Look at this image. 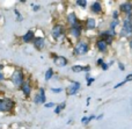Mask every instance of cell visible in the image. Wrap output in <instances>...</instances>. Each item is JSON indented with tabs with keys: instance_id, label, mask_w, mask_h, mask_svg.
<instances>
[{
	"instance_id": "cell-1",
	"label": "cell",
	"mask_w": 132,
	"mask_h": 129,
	"mask_svg": "<svg viewBox=\"0 0 132 129\" xmlns=\"http://www.w3.org/2000/svg\"><path fill=\"white\" fill-rule=\"evenodd\" d=\"M131 19H132L131 14H129L128 19L124 21L123 29H122V32H121V34L123 35V36H125V35H131L132 34V22H131Z\"/></svg>"
},
{
	"instance_id": "cell-2",
	"label": "cell",
	"mask_w": 132,
	"mask_h": 129,
	"mask_svg": "<svg viewBox=\"0 0 132 129\" xmlns=\"http://www.w3.org/2000/svg\"><path fill=\"white\" fill-rule=\"evenodd\" d=\"M12 81H13V84L16 86H20L23 84V73L20 71V70L14 71L13 76H12Z\"/></svg>"
},
{
	"instance_id": "cell-3",
	"label": "cell",
	"mask_w": 132,
	"mask_h": 129,
	"mask_svg": "<svg viewBox=\"0 0 132 129\" xmlns=\"http://www.w3.org/2000/svg\"><path fill=\"white\" fill-rule=\"evenodd\" d=\"M14 106V102L9 99H5V100H0V112H5V111H9L12 109Z\"/></svg>"
},
{
	"instance_id": "cell-4",
	"label": "cell",
	"mask_w": 132,
	"mask_h": 129,
	"mask_svg": "<svg viewBox=\"0 0 132 129\" xmlns=\"http://www.w3.org/2000/svg\"><path fill=\"white\" fill-rule=\"evenodd\" d=\"M87 51H88V44L85 43V42H79V43L77 44V47H75L74 49V54L75 55H79V54H86Z\"/></svg>"
},
{
	"instance_id": "cell-5",
	"label": "cell",
	"mask_w": 132,
	"mask_h": 129,
	"mask_svg": "<svg viewBox=\"0 0 132 129\" xmlns=\"http://www.w3.org/2000/svg\"><path fill=\"white\" fill-rule=\"evenodd\" d=\"M45 99H46L45 91H44V88H41V90H39V93L35 97V102H36V104H39V102H41V104H44V102H45Z\"/></svg>"
},
{
	"instance_id": "cell-6",
	"label": "cell",
	"mask_w": 132,
	"mask_h": 129,
	"mask_svg": "<svg viewBox=\"0 0 132 129\" xmlns=\"http://www.w3.org/2000/svg\"><path fill=\"white\" fill-rule=\"evenodd\" d=\"M80 88V83H78V81H72V85L68 87V91H67V93L70 95H72V94H75V93L78 92V90Z\"/></svg>"
},
{
	"instance_id": "cell-7",
	"label": "cell",
	"mask_w": 132,
	"mask_h": 129,
	"mask_svg": "<svg viewBox=\"0 0 132 129\" xmlns=\"http://www.w3.org/2000/svg\"><path fill=\"white\" fill-rule=\"evenodd\" d=\"M53 62H55V64L59 65V66H65V65L67 64V59H66L65 57H63V56H58V57H55Z\"/></svg>"
},
{
	"instance_id": "cell-8",
	"label": "cell",
	"mask_w": 132,
	"mask_h": 129,
	"mask_svg": "<svg viewBox=\"0 0 132 129\" xmlns=\"http://www.w3.org/2000/svg\"><path fill=\"white\" fill-rule=\"evenodd\" d=\"M67 21L70 22V25H71V26L77 25V23H78V19H77V16H75V14H74V13H70V14H68V16H67Z\"/></svg>"
},
{
	"instance_id": "cell-9",
	"label": "cell",
	"mask_w": 132,
	"mask_h": 129,
	"mask_svg": "<svg viewBox=\"0 0 132 129\" xmlns=\"http://www.w3.org/2000/svg\"><path fill=\"white\" fill-rule=\"evenodd\" d=\"M34 45L36 47L37 49H42L44 47V40L42 37H37V39L34 40Z\"/></svg>"
},
{
	"instance_id": "cell-10",
	"label": "cell",
	"mask_w": 132,
	"mask_h": 129,
	"mask_svg": "<svg viewBox=\"0 0 132 129\" xmlns=\"http://www.w3.org/2000/svg\"><path fill=\"white\" fill-rule=\"evenodd\" d=\"M52 35L55 39H58V37L62 35V27H60V26H55L52 29Z\"/></svg>"
},
{
	"instance_id": "cell-11",
	"label": "cell",
	"mask_w": 132,
	"mask_h": 129,
	"mask_svg": "<svg viewBox=\"0 0 132 129\" xmlns=\"http://www.w3.org/2000/svg\"><path fill=\"white\" fill-rule=\"evenodd\" d=\"M71 32H72V34H73V36H75V37H78V36H80V33H81V30H80V26L78 25H74V26H72V28H71Z\"/></svg>"
},
{
	"instance_id": "cell-12",
	"label": "cell",
	"mask_w": 132,
	"mask_h": 129,
	"mask_svg": "<svg viewBox=\"0 0 132 129\" xmlns=\"http://www.w3.org/2000/svg\"><path fill=\"white\" fill-rule=\"evenodd\" d=\"M122 11L125 12V13L128 14H131V11H132V4H130V2H125V4H123L121 6Z\"/></svg>"
},
{
	"instance_id": "cell-13",
	"label": "cell",
	"mask_w": 132,
	"mask_h": 129,
	"mask_svg": "<svg viewBox=\"0 0 132 129\" xmlns=\"http://www.w3.org/2000/svg\"><path fill=\"white\" fill-rule=\"evenodd\" d=\"M73 72H81V71H89V66H81V65H74L72 66Z\"/></svg>"
},
{
	"instance_id": "cell-14",
	"label": "cell",
	"mask_w": 132,
	"mask_h": 129,
	"mask_svg": "<svg viewBox=\"0 0 132 129\" xmlns=\"http://www.w3.org/2000/svg\"><path fill=\"white\" fill-rule=\"evenodd\" d=\"M96 45H97L98 50H101V51H104L105 49H107V43H105V41H103V40H100V41H97Z\"/></svg>"
},
{
	"instance_id": "cell-15",
	"label": "cell",
	"mask_w": 132,
	"mask_h": 129,
	"mask_svg": "<svg viewBox=\"0 0 132 129\" xmlns=\"http://www.w3.org/2000/svg\"><path fill=\"white\" fill-rule=\"evenodd\" d=\"M101 9H102V6H101L100 2H94L93 6H92V11H93L94 13H100Z\"/></svg>"
},
{
	"instance_id": "cell-16",
	"label": "cell",
	"mask_w": 132,
	"mask_h": 129,
	"mask_svg": "<svg viewBox=\"0 0 132 129\" xmlns=\"http://www.w3.org/2000/svg\"><path fill=\"white\" fill-rule=\"evenodd\" d=\"M32 37H34V33L29 30V32H28L27 34L23 36V41H24V42H30L32 40Z\"/></svg>"
},
{
	"instance_id": "cell-17",
	"label": "cell",
	"mask_w": 132,
	"mask_h": 129,
	"mask_svg": "<svg viewBox=\"0 0 132 129\" xmlns=\"http://www.w3.org/2000/svg\"><path fill=\"white\" fill-rule=\"evenodd\" d=\"M87 28H88V29H94V28H95V20H94V19H88V20H87Z\"/></svg>"
},
{
	"instance_id": "cell-18",
	"label": "cell",
	"mask_w": 132,
	"mask_h": 129,
	"mask_svg": "<svg viewBox=\"0 0 132 129\" xmlns=\"http://www.w3.org/2000/svg\"><path fill=\"white\" fill-rule=\"evenodd\" d=\"M30 90H31V88H30V86L28 85V84H22V91L26 95L30 94Z\"/></svg>"
},
{
	"instance_id": "cell-19",
	"label": "cell",
	"mask_w": 132,
	"mask_h": 129,
	"mask_svg": "<svg viewBox=\"0 0 132 129\" xmlns=\"http://www.w3.org/2000/svg\"><path fill=\"white\" fill-rule=\"evenodd\" d=\"M53 76V71H52V69H49L48 71H46V73H45V80H50L51 79V77Z\"/></svg>"
},
{
	"instance_id": "cell-20",
	"label": "cell",
	"mask_w": 132,
	"mask_h": 129,
	"mask_svg": "<svg viewBox=\"0 0 132 129\" xmlns=\"http://www.w3.org/2000/svg\"><path fill=\"white\" fill-rule=\"evenodd\" d=\"M93 119H95V116H89V118H87V116H85V118H82L81 122L82 123H88L90 120H93Z\"/></svg>"
},
{
	"instance_id": "cell-21",
	"label": "cell",
	"mask_w": 132,
	"mask_h": 129,
	"mask_svg": "<svg viewBox=\"0 0 132 129\" xmlns=\"http://www.w3.org/2000/svg\"><path fill=\"white\" fill-rule=\"evenodd\" d=\"M64 107H65V102H63V104H62V105H59V106H58V107H57V108H56V109H55V113H56V114H58V113H59V112H60V111H62V109H63V108H64Z\"/></svg>"
},
{
	"instance_id": "cell-22",
	"label": "cell",
	"mask_w": 132,
	"mask_h": 129,
	"mask_svg": "<svg viewBox=\"0 0 132 129\" xmlns=\"http://www.w3.org/2000/svg\"><path fill=\"white\" fill-rule=\"evenodd\" d=\"M77 5H79V6H81V7H86L87 1H85V0H78V1H77Z\"/></svg>"
},
{
	"instance_id": "cell-23",
	"label": "cell",
	"mask_w": 132,
	"mask_h": 129,
	"mask_svg": "<svg viewBox=\"0 0 132 129\" xmlns=\"http://www.w3.org/2000/svg\"><path fill=\"white\" fill-rule=\"evenodd\" d=\"M117 25H118V21L117 20H114L111 22V26H110V30H114L115 27H117Z\"/></svg>"
},
{
	"instance_id": "cell-24",
	"label": "cell",
	"mask_w": 132,
	"mask_h": 129,
	"mask_svg": "<svg viewBox=\"0 0 132 129\" xmlns=\"http://www.w3.org/2000/svg\"><path fill=\"white\" fill-rule=\"evenodd\" d=\"M93 81H94V78H89V77L87 76V85H88V86H90Z\"/></svg>"
},
{
	"instance_id": "cell-25",
	"label": "cell",
	"mask_w": 132,
	"mask_h": 129,
	"mask_svg": "<svg viewBox=\"0 0 132 129\" xmlns=\"http://www.w3.org/2000/svg\"><path fill=\"white\" fill-rule=\"evenodd\" d=\"M51 91H52V92H55V93H60L62 92V88H51Z\"/></svg>"
},
{
	"instance_id": "cell-26",
	"label": "cell",
	"mask_w": 132,
	"mask_h": 129,
	"mask_svg": "<svg viewBox=\"0 0 132 129\" xmlns=\"http://www.w3.org/2000/svg\"><path fill=\"white\" fill-rule=\"evenodd\" d=\"M132 79V73H130V74H128V76H126V78H125V81L126 83H128V81H130Z\"/></svg>"
},
{
	"instance_id": "cell-27",
	"label": "cell",
	"mask_w": 132,
	"mask_h": 129,
	"mask_svg": "<svg viewBox=\"0 0 132 129\" xmlns=\"http://www.w3.org/2000/svg\"><path fill=\"white\" fill-rule=\"evenodd\" d=\"M53 106H55V104H53V102H48V104H45V107H48V108H49V107H53Z\"/></svg>"
},
{
	"instance_id": "cell-28",
	"label": "cell",
	"mask_w": 132,
	"mask_h": 129,
	"mask_svg": "<svg viewBox=\"0 0 132 129\" xmlns=\"http://www.w3.org/2000/svg\"><path fill=\"white\" fill-rule=\"evenodd\" d=\"M101 65H102V69L103 70H107L108 69V64H105V63H102Z\"/></svg>"
},
{
	"instance_id": "cell-29",
	"label": "cell",
	"mask_w": 132,
	"mask_h": 129,
	"mask_svg": "<svg viewBox=\"0 0 132 129\" xmlns=\"http://www.w3.org/2000/svg\"><path fill=\"white\" fill-rule=\"evenodd\" d=\"M112 16H114V19L116 20V19L118 18V13H117V12H114V15H112Z\"/></svg>"
},
{
	"instance_id": "cell-30",
	"label": "cell",
	"mask_w": 132,
	"mask_h": 129,
	"mask_svg": "<svg viewBox=\"0 0 132 129\" xmlns=\"http://www.w3.org/2000/svg\"><path fill=\"white\" fill-rule=\"evenodd\" d=\"M118 66H119V69H121L122 71H123V70H124V65L122 64V63H119V64H118Z\"/></svg>"
},
{
	"instance_id": "cell-31",
	"label": "cell",
	"mask_w": 132,
	"mask_h": 129,
	"mask_svg": "<svg viewBox=\"0 0 132 129\" xmlns=\"http://www.w3.org/2000/svg\"><path fill=\"white\" fill-rule=\"evenodd\" d=\"M38 9H39V6H38V5H35V6H34V11H38Z\"/></svg>"
},
{
	"instance_id": "cell-32",
	"label": "cell",
	"mask_w": 132,
	"mask_h": 129,
	"mask_svg": "<svg viewBox=\"0 0 132 129\" xmlns=\"http://www.w3.org/2000/svg\"><path fill=\"white\" fill-rule=\"evenodd\" d=\"M102 63H103V60H102V59H101V58H100V59L97 60V64H98V65H101V64H102Z\"/></svg>"
},
{
	"instance_id": "cell-33",
	"label": "cell",
	"mask_w": 132,
	"mask_h": 129,
	"mask_svg": "<svg viewBox=\"0 0 132 129\" xmlns=\"http://www.w3.org/2000/svg\"><path fill=\"white\" fill-rule=\"evenodd\" d=\"M0 79H4V76H2V73H0Z\"/></svg>"
},
{
	"instance_id": "cell-34",
	"label": "cell",
	"mask_w": 132,
	"mask_h": 129,
	"mask_svg": "<svg viewBox=\"0 0 132 129\" xmlns=\"http://www.w3.org/2000/svg\"><path fill=\"white\" fill-rule=\"evenodd\" d=\"M130 45H131V48H132V41H131V43H130Z\"/></svg>"
}]
</instances>
